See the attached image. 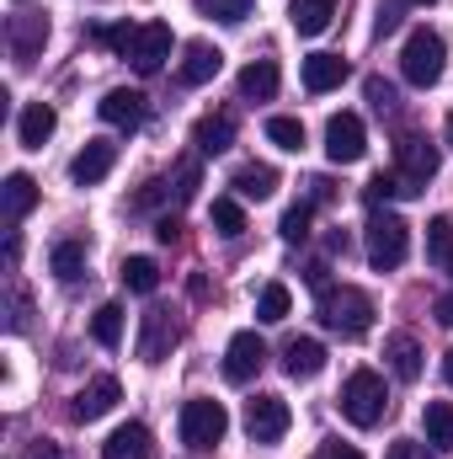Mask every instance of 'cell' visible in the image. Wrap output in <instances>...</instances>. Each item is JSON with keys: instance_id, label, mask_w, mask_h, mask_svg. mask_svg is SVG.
<instances>
[{"instance_id": "cell-1", "label": "cell", "mask_w": 453, "mask_h": 459, "mask_svg": "<svg viewBox=\"0 0 453 459\" xmlns=\"http://www.w3.org/2000/svg\"><path fill=\"white\" fill-rule=\"evenodd\" d=\"M315 316H321V326H326V332L363 337V332L373 326V299H368L363 289H352V283H341V289H321Z\"/></svg>"}, {"instance_id": "cell-2", "label": "cell", "mask_w": 453, "mask_h": 459, "mask_svg": "<svg viewBox=\"0 0 453 459\" xmlns=\"http://www.w3.org/2000/svg\"><path fill=\"white\" fill-rule=\"evenodd\" d=\"M443 70H449V43H443V32L416 27V32L406 38V48H400V75L427 91V86L443 81Z\"/></svg>"}, {"instance_id": "cell-3", "label": "cell", "mask_w": 453, "mask_h": 459, "mask_svg": "<svg viewBox=\"0 0 453 459\" xmlns=\"http://www.w3.org/2000/svg\"><path fill=\"white\" fill-rule=\"evenodd\" d=\"M389 411V390H384V374L373 368H352L346 385H341V417L357 422V428H379Z\"/></svg>"}, {"instance_id": "cell-4", "label": "cell", "mask_w": 453, "mask_h": 459, "mask_svg": "<svg viewBox=\"0 0 453 459\" xmlns=\"http://www.w3.org/2000/svg\"><path fill=\"white\" fill-rule=\"evenodd\" d=\"M363 251H368V262L379 267V273H389V267H400L406 256H411V230L400 214H368V225H363Z\"/></svg>"}, {"instance_id": "cell-5", "label": "cell", "mask_w": 453, "mask_h": 459, "mask_svg": "<svg viewBox=\"0 0 453 459\" xmlns=\"http://www.w3.org/2000/svg\"><path fill=\"white\" fill-rule=\"evenodd\" d=\"M225 433H229V411L219 401L198 395V401L182 406V444H187L192 455H214V449L225 444Z\"/></svg>"}, {"instance_id": "cell-6", "label": "cell", "mask_w": 453, "mask_h": 459, "mask_svg": "<svg viewBox=\"0 0 453 459\" xmlns=\"http://www.w3.org/2000/svg\"><path fill=\"white\" fill-rule=\"evenodd\" d=\"M171 27L166 22H144V27H133V38H128V54L123 59H133V70L139 75H155L166 59H171Z\"/></svg>"}, {"instance_id": "cell-7", "label": "cell", "mask_w": 453, "mask_h": 459, "mask_svg": "<svg viewBox=\"0 0 453 459\" xmlns=\"http://www.w3.org/2000/svg\"><path fill=\"white\" fill-rule=\"evenodd\" d=\"M288 401L283 395H251L245 401V433H251V444H278L283 433H288Z\"/></svg>"}, {"instance_id": "cell-8", "label": "cell", "mask_w": 453, "mask_h": 459, "mask_svg": "<svg viewBox=\"0 0 453 459\" xmlns=\"http://www.w3.org/2000/svg\"><path fill=\"white\" fill-rule=\"evenodd\" d=\"M438 160H443V155H438V144H432V139H422V134H406V139L395 144V166H400V177H406L416 193H422V182H432V177H438Z\"/></svg>"}, {"instance_id": "cell-9", "label": "cell", "mask_w": 453, "mask_h": 459, "mask_svg": "<svg viewBox=\"0 0 453 459\" xmlns=\"http://www.w3.org/2000/svg\"><path fill=\"white\" fill-rule=\"evenodd\" d=\"M363 150H368V134H363V117L357 113H337L326 123V155H331V166L363 160Z\"/></svg>"}, {"instance_id": "cell-10", "label": "cell", "mask_w": 453, "mask_h": 459, "mask_svg": "<svg viewBox=\"0 0 453 459\" xmlns=\"http://www.w3.org/2000/svg\"><path fill=\"white\" fill-rule=\"evenodd\" d=\"M261 363H267V342H261L256 332H235V337H229V347H225V379L229 385L256 379Z\"/></svg>"}, {"instance_id": "cell-11", "label": "cell", "mask_w": 453, "mask_h": 459, "mask_svg": "<svg viewBox=\"0 0 453 459\" xmlns=\"http://www.w3.org/2000/svg\"><path fill=\"white\" fill-rule=\"evenodd\" d=\"M113 160H117L113 139H86V150L70 160V182H75V187H97V182L113 171Z\"/></svg>"}, {"instance_id": "cell-12", "label": "cell", "mask_w": 453, "mask_h": 459, "mask_svg": "<svg viewBox=\"0 0 453 459\" xmlns=\"http://www.w3.org/2000/svg\"><path fill=\"white\" fill-rule=\"evenodd\" d=\"M176 321H171V310H150L144 316V332H139V358L144 363H160V358H171V347H176Z\"/></svg>"}, {"instance_id": "cell-13", "label": "cell", "mask_w": 453, "mask_h": 459, "mask_svg": "<svg viewBox=\"0 0 453 459\" xmlns=\"http://www.w3.org/2000/svg\"><path fill=\"white\" fill-rule=\"evenodd\" d=\"M117 395H123V385H117L113 374H102V379H91V385L75 395L70 417H75V422H97V417H107V411L117 406Z\"/></svg>"}, {"instance_id": "cell-14", "label": "cell", "mask_w": 453, "mask_h": 459, "mask_svg": "<svg viewBox=\"0 0 453 459\" xmlns=\"http://www.w3.org/2000/svg\"><path fill=\"white\" fill-rule=\"evenodd\" d=\"M102 459H155L150 428H144V422H123V428H113L107 444H102Z\"/></svg>"}, {"instance_id": "cell-15", "label": "cell", "mask_w": 453, "mask_h": 459, "mask_svg": "<svg viewBox=\"0 0 453 459\" xmlns=\"http://www.w3.org/2000/svg\"><path fill=\"white\" fill-rule=\"evenodd\" d=\"M219 70H225V54H219L214 43H187V48H182V70H176L182 86H209Z\"/></svg>"}, {"instance_id": "cell-16", "label": "cell", "mask_w": 453, "mask_h": 459, "mask_svg": "<svg viewBox=\"0 0 453 459\" xmlns=\"http://www.w3.org/2000/svg\"><path fill=\"white\" fill-rule=\"evenodd\" d=\"M54 128H59V113H54L48 102H27L21 117H16V139H21V150H43V144L54 139Z\"/></svg>"}, {"instance_id": "cell-17", "label": "cell", "mask_w": 453, "mask_h": 459, "mask_svg": "<svg viewBox=\"0 0 453 459\" xmlns=\"http://www.w3.org/2000/svg\"><path fill=\"white\" fill-rule=\"evenodd\" d=\"M97 113H102V123H113V128H139L144 123V91H128V86H117V91H107L102 102H97Z\"/></svg>"}, {"instance_id": "cell-18", "label": "cell", "mask_w": 453, "mask_h": 459, "mask_svg": "<svg viewBox=\"0 0 453 459\" xmlns=\"http://www.w3.org/2000/svg\"><path fill=\"white\" fill-rule=\"evenodd\" d=\"M192 144H198V155H225L229 144H235V117L229 113H203L192 123Z\"/></svg>"}, {"instance_id": "cell-19", "label": "cell", "mask_w": 453, "mask_h": 459, "mask_svg": "<svg viewBox=\"0 0 453 459\" xmlns=\"http://www.w3.org/2000/svg\"><path fill=\"white\" fill-rule=\"evenodd\" d=\"M384 358H389V368H395V379H406V385H416L422 379V342L411 337V332H395L389 342H384Z\"/></svg>"}, {"instance_id": "cell-20", "label": "cell", "mask_w": 453, "mask_h": 459, "mask_svg": "<svg viewBox=\"0 0 453 459\" xmlns=\"http://www.w3.org/2000/svg\"><path fill=\"white\" fill-rule=\"evenodd\" d=\"M337 16V0H288V22L299 38H321Z\"/></svg>"}, {"instance_id": "cell-21", "label": "cell", "mask_w": 453, "mask_h": 459, "mask_svg": "<svg viewBox=\"0 0 453 459\" xmlns=\"http://www.w3.org/2000/svg\"><path fill=\"white\" fill-rule=\"evenodd\" d=\"M341 81H346V59L341 54H310L304 59V91H337Z\"/></svg>"}, {"instance_id": "cell-22", "label": "cell", "mask_w": 453, "mask_h": 459, "mask_svg": "<svg viewBox=\"0 0 453 459\" xmlns=\"http://www.w3.org/2000/svg\"><path fill=\"white\" fill-rule=\"evenodd\" d=\"M283 368H288L294 379H315V374L326 368V347L315 342V337H294V342L283 347Z\"/></svg>"}, {"instance_id": "cell-23", "label": "cell", "mask_w": 453, "mask_h": 459, "mask_svg": "<svg viewBox=\"0 0 453 459\" xmlns=\"http://www.w3.org/2000/svg\"><path fill=\"white\" fill-rule=\"evenodd\" d=\"M240 97L245 102H272L278 97V65L272 59H251L240 70Z\"/></svg>"}, {"instance_id": "cell-24", "label": "cell", "mask_w": 453, "mask_h": 459, "mask_svg": "<svg viewBox=\"0 0 453 459\" xmlns=\"http://www.w3.org/2000/svg\"><path fill=\"white\" fill-rule=\"evenodd\" d=\"M229 187H235V198H256V204H261V198H272V193H278V171L251 160V166H240V171L229 177Z\"/></svg>"}, {"instance_id": "cell-25", "label": "cell", "mask_w": 453, "mask_h": 459, "mask_svg": "<svg viewBox=\"0 0 453 459\" xmlns=\"http://www.w3.org/2000/svg\"><path fill=\"white\" fill-rule=\"evenodd\" d=\"M43 43H48V22H43V16H21V22L11 27V48H16L21 65H32Z\"/></svg>"}, {"instance_id": "cell-26", "label": "cell", "mask_w": 453, "mask_h": 459, "mask_svg": "<svg viewBox=\"0 0 453 459\" xmlns=\"http://www.w3.org/2000/svg\"><path fill=\"white\" fill-rule=\"evenodd\" d=\"M48 267H54L59 283H75V278L86 273V240H59V246L48 251Z\"/></svg>"}, {"instance_id": "cell-27", "label": "cell", "mask_w": 453, "mask_h": 459, "mask_svg": "<svg viewBox=\"0 0 453 459\" xmlns=\"http://www.w3.org/2000/svg\"><path fill=\"white\" fill-rule=\"evenodd\" d=\"M32 204H38V182H32L27 171H11V177H5V220L32 214Z\"/></svg>"}, {"instance_id": "cell-28", "label": "cell", "mask_w": 453, "mask_h": 459, "mask_svg": "<svg viewBox=\"0 0 453 459\" xmlns=\"http://www.w3.org/2000/svg\"><path fill=\"white\" fill-rule=\"evenodd\" d=\"M288 310H294V294H288V283H267V289L256 294V321L278 326V321H288Z\"/></svg>"}, {"instance_id": "cell-29", "label": "cell", "mask_w": 453, "mask_h": 459, "mask_svg": "<svg viewBox=\"0 0 453 459\" xmlns=\"http://www.w3.org/2000/svg\"><path fill=\"white\" fill-rule=\"evenodd\" d=\"M117 278H123V289H133V294H155V289H160V267H155L150 256H128Z\"/></svg>"}, {"instance_id": "cell-30", "label": "cell", "mask_w": 453, "mask_h": 459, "mask_svg": "<svg viewBox=\"0 0 453 459\" xmlns=\"http://www.w3.org/2000/svg\"><path fill=\"white\" fill-rule=\"evenodd\" d=\"M267 139H272V144H278V150H288V155H299V150H304V123H299V117H267Z\"/></svg>"}, {"instance_id": "cell-31", "label": "cell", "mask_w": 453, "mask_h": 459, "mask_svg": "<svg viewBox=\"0 0 453 459\" xmlns=\"http://www.w3.org/2000/svg\"><path fill=\"white\" fill-rule=\"evenodd\" d=\"M209 220H214V230H219L225 240H235V235H245V209H240V198H214Z\"/></svg>"}, {"instance_id": "cell-32", "label": "cell", "mask_w": 453, "mask_h": 459, "mask_svg": "<svg viewBox=\"0 0 453 459\" xmlns=\"http://www.w3.org/2000/svg\"><path fill=\"white\" fill-rule=\"evenodd\" d=\"M427 444L432 449H453V406L449 401H432L427 406Z\"/></svg>"}, {"instance_id": "cell-33", "label": "cell", "mask_w": 453, "mask_h": 459, "mask_svg": "<svg viewBox=\"0 0 453 459\" xmlns=\"http://www.w3.org/2000/svg\"><path fill=\"white\" fill-rule=\"evenodd\" d=\"M91 337H97L102 347L123 342V305H102V310L91 316Z\"/></svg>"}, {"instance_id": "cell-34", "label": "cell", "mask_w": 453, "mask_h": 459, "mask_svg": "<svg viewBox=\"0 0 453 459\" xmlns=\"http://www.w3.org/2000/svg\"><path fill=\"white\" fill-rule=\"evenodd\" d=\"M400 193H416L400 171H379V177H368V187H363L368 204H384V198H400Z\"/></svg>"}, {"instance_id": "cell-35", "label": "cell", "mask_w": 453, "mask_h": 459, "mask_svg": "<svg viewBox=\"0 0 453 459\" xmlns=\"http://www.w3.org/2000/svg\"><path fill=\"white\" fill-rule=\"evenodd\" d=\"M192 5H198L203 16H214V22H229V27H235V22H245V16H251V5H256V0H192Z\"/></svg>"}, {"instance_id": "cell-36", "label": "cell", "mask_w": 453, "mask_h": 459, "mask_svg": "<svg viewBox=\"0 0 453 459\" xmlns=\"http://www.w3.org/2000/svg\"><path fill=\"white\" fill-rule=\"evenodd\" d=\"M310 220H315V209H310V204H294V209L283 214V225H278V235H283L288 246H299V240L310 235Z\"/></svg>"}, {"instance_id": "cell-37", "label": "cell", "mask_w": 453, "mask_h": 459, "mask_svg": "<svg viewBox=\"0 0 453 459\" xmlns=\"http://www.w3.org/2000/svg\"><path fill=\"white\" fill-rule=\"evenodd\" d=\"M449 251H453V220H432L427 225V256L432 262H449Z\"/></svg>"}, {"instance_id": "cell-38", "label": "cell", "mask_w": 453, "mask_h": 459, "mask_svg": "<svg viewBox=\"0 0 453 459\" xmlns=\"http://www.w3.org/2000/svg\"><path fill=\"white\" fill-rule=\"evenodd\" d=\"M363 91H368V102H373L379 113H389V108H395V86H389V81H379V75H368V86H363Z\"/></svg>"}, {"instance_id": "cell-39", "label": "cell", "mask_w": 453, "mask_h": 459, "mask_svg": "<svg viewBox=\"0 0 453 459\" xmlns=\"http://www.w3.org/2000/svg\"><path fill=\"white\" fill-rule=\"evenodd\" d=\"M198 193V160H182L176 166V198H192Z\"/></svg>"}, {"instance_id": "cell-40", "label": "cell", "mask_w": 453, "mask_h": 459, "mask_svg": "<svg viewBox=\"0 0 453 459\" xmlns=\"http://www.w3.org/2000/svg\"><path fill=\"white\" fill-rule=\"evenodd\" d=\"M384 459H432V455H427V444H416V438H395Z\"/></svg>"}, {"instance_id": "cell-41", "label": "cell", "mask_w": 453, "mask_h": 459, "mask_svg": "<svg viewBox=\"0 0 453 459\" xmlns=\"http://www.w3.org/2000/svg\"><path fill=\"white\" fill-rule=\"evenodd\" d=\"M166 193H171V187H166V182L155 177V182H144V187H139V198H133V209H155V204H160Z\"/></svg>"}, {"instance_id": "cell-42", "label": "cell", "mask_w": 453, "mask_h": 459, "mask_svg": "<svg viewBox=\"0 0 453 459\" xmlns=\"http://www.w3.org/2000/svg\"><path fill=\"white\" fill-rule=\"evenodd\" d=\"M395 27H400V5L389 0V5H379V22H373V32L384 38V32H395Z\"/></svg>"}, {"instance_id": "cell-43", "label": "cell", "mask_w": 453, "mask_h": 459, "mask_svg": "<svg viewBox=\"0 0 453 459\" xmlns=\"http://www.w3.org/2000/svg\"><path fill=\"white\" fill-rule=\"evenodd\" d=\"M315 459H363V455H357L352 444H321V455Z\"/></svg>"}, {"instance_id": "cell-44", "label": "cell", "mask_w": 453, "mask_h": 459, "mask_svg": "<svg viewBox=\"0 0 453 459\" xmlns=\"http://www.w3.org/2000/svg\"><path fill=\"white\" fill-rule=\"evenodd\" d=\"M432 310H438V321H443V326H449V332H453V294H443V299H438Z\"/></svg>"}, {"instance_id": "cell-45", "label": "cell", "mask_w": 453, "mask_h": 459, "mask_svg": "<svg viewBox=\"0 0 453 459\" xmlns=\"http://www.w3.org/2000/svg\"><path fill=\"white\" fill-rule=\"evenodd\" d=\"M155 235H160V240H166V246H171V240H176V235H182V225H176V220H160V225H155Z\"/></svg>"}, {"instance_id": "cell-46", "label": "cell", "mask_w": 453, "mask_h": 459, "mask_svg": "<svg viewBox=\"0 0 453 459\" xmlns=\"http://www.w3.org/2000/svg\"><path fill=\"white\" fill-rule=\"evenodd\" d=\"M27 459H64V455H59L54 444H32V455H27Z\"/></svg>"}, {"instance_id": "cell-47", "label": "cell", "mask_w": 453, "mask_h": 459, "mask_svg": "<svg viewBox=\"0 0 453 459\" xmlns=\"http://www.w3.org/2000/svg\"><path fill=\"white\" fill-rule=\"evenodd\" d=\"M443 379H449V390H453V347L443 352Z\"/></svg>"}, {"instance_id": "cell-48", "label": "cell", "mask_w": 453, "mask_h": 459, "mask_svg": "<svg viewBox=\"0 0 453 459\" xmlns=\"http://www.w3.org/2000/svg\"><path fill=\"white\" fill-rule=\"evenodd\" d=\"M443 134H449V150H453V113H449V123H443Z\"/></svg>"}, {"instance_id": "cell-49", "label": "cell", "mask_w": 453, "mask_h": 459, "mask_svg": "<svg viewBox=\"0 0 453 459\" xmlns=\"http://www.w3.org/2000/svg\"><path fill=\"white\" fill-rule=\"evenodd\" d=\"M443 267H449V278H453V251H449V262H443Z\"/></svg>"}, {"instance_id": "cell-50", "label": "cell", "mask_w": 453, "mask_h": 459, "mask_svg": "<svg viewBox=\"0 0 453 459\" xmlns=\"http://www.w3.org/2000/svg\"><path fill=\"white\" fill-rule=\"evenodd\" d=\"M416 5H432V0H416Z\"/></svg>"}]
</instances>
